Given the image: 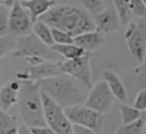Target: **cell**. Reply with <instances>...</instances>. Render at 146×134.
Here are the masks:
<instances>
[{"instance_id": "obj_15", "label": "cell", "mask_w": 146, "mask_h": 134, "mask_svg": "<svg viewBox=\"0 0 146 134\" xmlns=\"http://www.w3.org/2000/svg\"><path fill=\"white\" fill-rule=\"evenodd\" d=\"M21 89L19 81H10L0 89V109L8 111L18 102V93Z\"/></svg>"}, {"instance_id": "obj_11", "label": "cell", "mask_w": 146, "mask_h": 134, "mask_svg": "<svg viewBox=\"0 0 146 134\" xmlns=\"http://www.w3.org/2000/svg\"><path fill=\"white\" fill-rule=\"evenodd\" d=\"M62 72L59 69V62L43 61L39 65L29 66L23 72H18L16 74V78L18 81H33L39 82L44 78L54 77L60 75Z\"/></svg>"}, {"instance_id": "obj_25", "label": "cell", "mask_w": 146, "mask_h": 134, "mask_svg": "<svg viewBox=\"0 0 146 134\" xmlns=\"http://www.w3.org/2000/svg\"><path fill=\"white\" fill-rule=\"evenodd\" d=\"M51 35H52L54 44H71V43H74L73 37L64 31H60V30H57V28H51Z\"/></svg>"}, {"instance_id": "obj_26", "label": "cell", "mask_w": 146, "mask_h": 134, "mask_svg": "<svg viewBox=\"0 0 146 134\" xmlns=\"http://www.w3.org/2000/svg\"><path fill=\"white\" fill-rule=\"evenodd\" d=\"M130 14L138 18H146V6L141 0H130L129 1Z\"/></svg>"}, {"instance_id": "obj_37", "label": "cell", "mask_w": 146, "mask_h": 134, "mask_svg": "<svg viewBox=\"0 0 146 134\" xmlns=\"http://www.w3.org/2000/svg\"><path fill=\"white\" fill-rule=\"evenodd\" d=\"M0 73H1V69H0Z\"/></svg>"}, {"instance_id": "obj_7", "label": "cell", "mask_w": 146, "mask_h": 134, "mask_svg": "<svg viewBox=\"0 0 146 134\" xmlns=\"http://www.w3.org/2000/svg\"><path fill=\"white\" fill-rule=\"evenodd\" d=\"M59 69L62 74L74 78L75 81L84 85L88 90L91 89L92 81L89 53H84L83 56L75 59H64L63 61H59Z\"/></svg>"}, {"instance_id": "obj_32", "label": "cell", "mask_w": 146, "mask_h": 134, "mask_svg": "<svg viewBox=\"0 0 146 134\" xmlns=\"http://www.w3.org/2000/svg\"><path fill=\"white\" fill-rule=\"evenodd\" d=\"M18 134H33V133L31 132V129H30V127H29V126H26V125L22 124V125H19Z\"/></svg>"}, {"instance_id": "obj_1", "label": "cell", "mask_w": 146, "mask_h": 134, "mask_svg": "<svg viewBox=\"0 0 146 134\" xmlns=\"http://www.w3.org/2000/svg\"><path fill=\"white\" fill-rule=\"evenodd\" d=\"M39 20L46 23L51 28L66 32L72 37L96 30L90 14L80 7L71 5H55L42 15Z\"/></svg>"}, {"instance_id": "obj_24", "label": "cell", "mask_w": 146, "mask_h": 134, "mask_svg": "<svg viewBox=\"0 0 146 134\" xmlns=\"http://www.w3.org/2000/svg\"><path fill=\"white\" fill-rule=\"evenodd\" d=\"M15 44H16L15 37L9 36L8 34L0 36V58L10 55L15 48Z\"/></svg>"}, {"instance_id": "obj_9", "label": "cell", "mask_w": 146, "mask_h": 134, "mask_svg": "<svg viewBox=\"0 0 146 134\" xmlns=\"http://www.w3.org/2000/svg\"><path fill=\"white\" fill-rule=\"evenodd\" d=\"M64 111L72 124L91 128L97 134L100 132L103 125V117L100 114L92 110L91 108L84 104H75L64 108Z\"/></svg>"}, {"instance_id": "obj_4", "label": "cell", "mask_w": 146, "mask_h": 134, "mask_svg": "<svg viewBox=\"0 0 146 134\" xmlns=\"http://www.w3.org/2000/svg\"><path fill=\"white\" fill-rule=\"evenodd\" d=\"M14 58H23L27 61L29 66L39 65L43 61L59 62L60 56H58L51 47L41 42L33 33L25 36L17 37L14 50L10 53Z\"/></svg>"}, {"instance_id": "obj_19", "label": "cell", "mask_w": 146, "mask_h": 134, "mask_svg": "<svg viewBox=\"0 0 146 134\" xmlns=\"http://www.w3.org/2000/svg\"><path fill=\"white\" fill-rule=\"evenodd\" d=\"M19 124L16 118L0 109V134H18Z\"/></svg>"}, {"instance_id": "obj_10", "label": "cell", "mask_w": 146, "mask_h": 134, "mask_svg": "<svg viewBox=\"0 0 146 134\" xmlns=\"http://www.w3.org/2000/svg\"><path fill=\"white\" fill-rule=\"evenodd\" d=\"M32 26L33 22L30 18L27 11L23 8L21 2L16 0L14 6L9 9L8 33L16 37H22L32 33Z\"/></svg>"}, {"instance_id": "obj_28", "label": "cell", "mask_w": 146, "mask_h": 134, "mask_svg": "<svg viewBox=\"0 0 146 134\" xmlns=\"http://www.w3.org/2000/svg\"><path fill=\"white\" fill-rule=\"evenodd\" d=\"M9 9L0 5V36L8 34Z\"/></svg>"}, {"instance_id": "obj_12", "label": "cell", "mask_w": 146, "mask_h": 134, "mask_svg": "<svg viewBox=\"0 0 146 134\" xmlns=\"http://www.w3.org/2000/svg\"><path fill=\"white\" fill-rule=\"evenodd\" d=\"M96 30L105 34H114L117 32L121 22L119 18V15L114 7L105 8L99 14L95 15L92 17Z\"/></svg>"}, {"instance_id": "obj_21", "label": "cell", "mask_w": 146, "mask_h": 134, "mask_svg": "<svg viewBox=\"0 0 146 134\" xmlns=\"http://www.w3.org/2000/svg\"><path fill=\"white\" fill-rule=\"evenodd\" d=\"M129 1L130 0H113L114 2V8L119 15L121 24H127L129 22L130 17V10H129Z\"/></svg>"}, {"instance_id": "obj_20", "label": "cell", "mask_w": 146, "mask_h": 134, "mask_svg": "<svg viewBox=\"0 0 146 134\" xmlns=\"http://www.w3.org/2000/svg\"><path fill=\"white\" fill-rule=\"evenodd\" d=\"M120 115H121L122 125H130L132 123H136L143 116V112L137 110L135 107L122 103L120 106Z\"/></svg>"}, {"instance_id": "obj_14", "label": "cell", "mask_w": 146, "mask_h": 134, "mask_svg": "<svg viewBox=\"0 0 146 134\" xmlns=\"http://www.w3.org/2000/svg\"><path fill=\"white\" fill-rule=\"evenodd\" d=\"M102 79L106 83V85L108 86L110 91L112 92L113 97L116 100L121 101L122 103H125L128 101V94H127L125 86L116 73H114L111 69H106L102 74Z\"/></svg>"}, {"instance_id": "obj_17", "label": "cell", "mask_w": 146, "mask_h": 134, "mask_svg": "<svg viewBox=\"0 0 146 134\" xmlns=\"http://www.w3.org/2000/svg\"><path fill=\"white\" fill-rule=\"evenodd\" d=\"M51 49L62 58L68 60V59H75L81 56H83L84 52L80 47L75 45L74 43L71 44H54L51 45Z\"/></svg>"}, {"instance_id": "obj_6", "label": "cell", "mask_w": 146, "mask_h": 134, "mask_svg": "<svg viewBox=\"0 0 146 134\" xmlns=\"http://www.w3.org/2000/svg\"><path fill=\"white\" fill-rule=\"evenodd\" d=\"M124 37L131 57L138 65H141L146 60V24L130 22L125 27Z\"/></svg>"}, {"instance_id": "obj_30", "label": "cell", "mask_w": 146, "mask_h": 134, "mask_svg": "<svg viewBox=\"0 0 146 134\" xmlns=\"http://www.w3.org/2000/svg\"><path fill=\"white\" fill-rule=\"evenodd\" d=\"M31 132L33 134H57L56 132H54L49 126L44 125V126H35V127H30Z\"/></svg>"}, {"instance_id": "obj_29", "label": "cell", "mask_w": 146, "mask_h": 134, "mask_svg": "<svg viewBox=\"0 0 146 134\" xmlns=\"http://www.w3.org/2000/svg\"><path fill=\"white\" fill-rule=\"evenodd\" d=\"M135 73L137 76L138 84L141 85L140 89H146V60L141 65H139V67L136 68Z\"/></svg>"}, {"instance_id": "obj_8", "label": "cell", "mask_w": 146, "mask_h": 134, "mask_svg": "<svg viewBox=\"0 0 146 134\" xmlns=\"http://www.w3.org/2000/svg\"><path fill=\"white\" fill-rule=\"evenodd\" d=\"M114 101L115 98L113 97L106 83L103 79H99L95 84H92L83 104L100 115H105L112 111L114 107Z\"/></svg>"}, {"instance_id": "obj_35", "label": "cell", "mask_w": 146, "mask_h": 134, "mask_svg": "<svg viewBox=\"0 0 146 134\" xmlns=\"http://www.w3.org/2000/svg\"><path fill=\"white\" fill-rule=\"evenodd\" d=\"M141 1H143V3H144V5L146 6V0H141Z\"/></svg>"}, {"instance_id": "obj_34", "label": "cell", "mask_w": 146, "mask_h": 134, "mask_svg": "<svg viewBox=\"0 0 146 134\" xmlns=\"http://www.w3.org/2000/svg\"><path fill=\"white\" fill-rule=\"evenodd\" d=\"M141 134H146V112H145V119H144V125H143Z\"/></svg>"}, {"instance_id": "obj_23", "label": "cell", "mask_w": 146, "mask_h": 134, "mask_svg": "<svg viewBox=\"0 0 146 134\" xmlns=\"http://www.w3.org/2000/svg\"><path fill=\"white\" fill-rule=\"evenodd\" d=\"M84 10H87L90 15L95 16L105 9L104 0H80Z\"/></svg>"}, {"instance_id": "obj_3", "label": "cell", "mask_w": 146, "mask_h": 134, "mask_svg": "<svg viewBox=\"0 0 146 134\" xmlns=\"http://www.w3.org/2000/svg\"><path fill=\"white\" fill-rule=\"evenodd\" d=\"M21 89L18 93V114L24 125L29 127L44 126L42 100L39 82L19 81Z\"/></svg>"}, {"instance_id": "obj_27", "label": "cell", "mask_w": 146, "mask_h": 134, "mask_svg": "<svg viewBox=\"0 0 146 134\" xmlns=\"http://www.w3.org/2000/svg\"><path fill=\"white\" fill-rule=\"evenodd\" d=\"M132 107H135L140 112H146V89H139L135 97Z\"/></svg>"}, {"instance_id": "obj_33", "label": "cell", "mask_w": 146, "mask_h": 134, "mask_svg": "<svg viewBox=\"0 0 146 134\" xmlns=\"http://www.w3.org/2000/svg\"><path fill=\"white\" fill-rule=\"evenodd\" d=\"M15 1L16 0H0V5L3 6V7H6V8H8V9H10L14 6Z\"/></svg>"}, {"instance_id": "obj_22", "label": "cell", "mask_w": 146, "mask_h": 134, "mask_svg": "<svg viewBox=\"0 0 146 134\" xmlns=\"http://www.w3.org/2000/svg\"><path fill=\"white\" fill-rule=\"evenodd\" d=\"M144 119H145V114H143V116L136 123H132L130 125H122L121 127H119L114 134H141Z\"/></svg>"}, {"instance_id": "obj_31", "label": "cell", "mask_w": 146, "mask_h": 134, "mask_svg": "<svg viewBox=\"0 0 146 134\" xmlns=\"http://www.w3.org/2000/svg\"><path fill=\"white\" fill-rule=\"evenodd\" d=\"M73 134H97V133L91 128L73 124Z\"/></svg>"}, {"instance_id": "obj_2", "label": "cell", "mask_w": 146, "mask_h": 134, "mask_svg": "<svg viewBox=\"0 0 146 134\" xmlns=\"http://www.w3.org/2000/svg\"><path fill=\"white\" fill-rule=\"evenodd\" d=\"M39 86L62 108L83 104L89 92L84 85L65 74L41 79Z\"/></svg>"}, {"instance_id": "obj_36", "label": "cell", "mask_w": 146, "mask_h": 134, "mask_svg": "<svg viewBox=\"0 0 146 134\" xmlns=\"http://www.w3.org/2000/svg\"><path fill=\"white\" fill-rule=\"evenodd\" d=\"M18 1H24V0H18Z\"/></svg>"}, {"instance_id": "obj_16", "label": "cell", "mask_w": 146, "mask_h": 134, "mask_svg": "<svg viewBox=\"0 0 146 134\" xmlns=\"http://www.w3.org/2000/svg\"><path fill=\"white\" fill-rule=\"evenodd\" d=\"M19 2L23 8L27 11L33 23L39 20L42 15H44L51 7L56 5L55 0H24Z\"/></svg>"}, {"instance_id": "obj_13", "label": "cell", "mask_w": 146, "mask_h": 134, "mask_svg": "<svg viewBox=\"0 0 146 134\" xmlns=\"http://www.w3.org/2000/svg\"><path fill=\"white\" fill-rule=\"evenodd\" d=\"M73 42L75 45L80 47L84 52L89 53V52L98 50L99 48H102L104 45L105 35L102 32L94 30V31L86 32V33H82V34L74 36Z\"/></svg>"}, {"instance_id": "obj_18", "label": "cell", "mask_w": 146, "mask_h": 134, "mask_svg": "<svg viewBox=\"0 0 146 134\" xmlns=\"http://www.w3.org/2000/svg\"><path fill=\"white\" fill-rule=\"evenodd\" d=\"M32 33L41 42H43L46 45H48V47L54 45V40H52V35H51V27H49L46 23H43L41 20L34 22L33 26H32Z\"/></svg>"}, {"instance_id": "obj_5", "label": "cell", "mask_w": 146, "mask_h": 134, "mask_svg": "<svg viewBox=\"0 0 146 134\" xmlns=\"http://www.w3.org/2000/svg\"><path fill=\"white\" fill-rule=\"evenodd\" d=\"M46 125L57 134H73V124L65 115L64 108L57 104L48 94L40 90Z\"/></svg>"}]
</instances>
